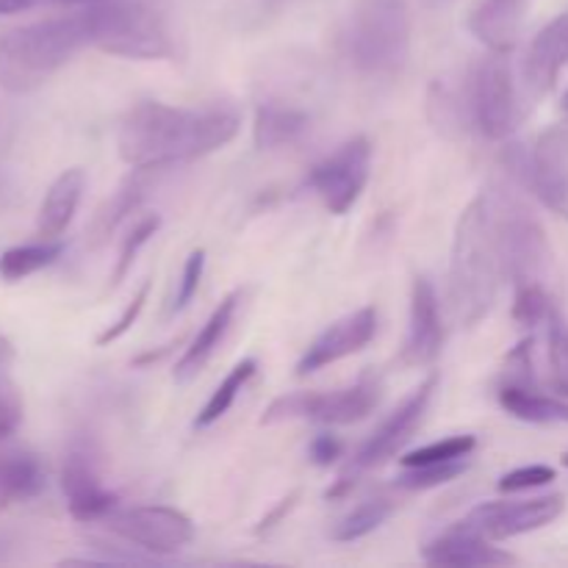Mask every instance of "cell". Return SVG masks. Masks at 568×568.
I'll return each mask as SVG.
<instances>
[{
	"label": "cell",
	"mask_w": 568,
	"mask_h": 568,
	"mask_svg": "<svg viewBox=\"0 0 568 568\" xmlns=\"http://www.w3.org/2000/svg\"><path fill=\"white\" fill-rule=\"evenodd\" d=\"M242 128L233 105H170L144 100L120 122L116 150L133 170H170L227 148Z\"/></svg>",
	"instance_id": "cell-1"
},
{
	"label": "cell",
	"mask_w": 568,
	"mask_h": 568,
	"mask_svg": "<svg viewBox=\"0 0 568 568\" xmlns=\"http://www.w3.org/2000/svg\"><path fill=\"white\" fill-rule=\"evenodd\" d=\"M503 275L494 203L488 194H477L460 211L449 253V303L460 325L475 327L491 314Z\"/></svg>",
	"instance_id": "cell-2"
},
{
	"label": "cell",
	"mask_w": 568,
	"mask_h": 568,
	"mask_svg": "<svg viewBox=\"0 0 568 568\" xmlns=\"http://www.w3.org/2000/svg\"><path fill=\"white\" fill-rule=\"evenodd\" d=\"M89 44L87 9L11 28L0 37V89L9 94L37 92Z\"/></svg>",
	"instance_id": "cell-3"
},
{
	"label": "cell",
	"mask_w": 568,
	"mask_h": 568,
	"mask_svg": "<svg viewBox=\"0 0 568 568\" xmlns=\"http://www.w3.org/2000/svg\"><path fill=\"white\" fill-rule=\"evenodd\" d=\"M408 0H355L347 31V53L358 75L369 81H394L410 61Z\"/></svg>",
	"instance_id": "cell-4"
},
{
	"label": "cell",
	"mask_w": 568,
	"mask_h": 568,
	"mask_svg": "<svg viewBox=\"0 0 568 568\" xmlns=\"http://www.w3.org/2000/svg\"><path fill=\"white\" fill-rule=\"evenodd\" d=\"M89 17L92 48L136 61H161L175 55L166 14L150 0H105L83 6Z\"/></svg>",
	"instance_id": "cell-5"
},
{
	"label": "cell",
	"mask_w": 568,
	"mask_h": 568,
	"mask_svg": "<svg viewBox=\"0 0 568 568\" xmlns=\"http://www.w3.org/2000/svg\"><path fill=\"white\" fill-rule=\"evenodd\" d=\"M466 109H469V122L488 142H505L516 131L519 94H516L508 53L488 50L483 59H477L466 81Z\"/></svg>",
	"instance_id": "cell-6"
},
{
	"label": "cell",
	"mask_w": 568,
	"mask_h": 568,
	"mask_svg": "<svg viewBox=\"0 0 568 568\" xmlns=\"http://www.w3.org/2000/svg\"><path fill=\"white\" fill-rule=\"evenodd\" d=\"M383 399V381L361 375L353 386L336 392H292L272 399L261 425H281L288 419H308L320 425H355L366 419Z\"/></svg>",
	"instance_id": "cell-7"
},
{
	"label": "cell",
	"mask_w": 568,
	"mask_h": 568,
	"mask_svg": "<svg viewBox=\"0 0 568 568\" xmlns=\"http://www.w3.org/2000/svg\"><path fill=\"white\" fill-rule=\"evenodd\" d=\"M491 203L505 275L514 281V286L544 283L552 250L538 216L519 197H499Z\"/></svg>",
	"instance_id": "cell-8"
},
{
	"label": "cell",
	"mask_w": 568,
	"mask_h": 568,
	"mask_svg": "<svg viewBox=\"0 0 568 568\" xmlns=\"http://www.w3.org/2000/svg\"><path fill=\"white\" fill-rule=\"evenodd\" d=\"M369 178L372 142L366 136H353L338 144L331 155L316 161L305 183L333 216H344L355 209Z\"/></svg>",
	"instance_id": "cell-9"
},
{
	"label": "cell",
	"mask_w": 568,
	"mask_h": 568,
	"mask_svg": "<svg viewBox=\"0 0 568 568\" xmlns=\"http://www.w3.org/2000/svg\"><path fill=\"white\" fill-rule=\"evenodd\" d=\"M105 530L122 541L153 555L181 552L194 541V525L186 514L164 505H139V508L111 510L103 519Z\"/></svg>",
	"instance_id": "cell-10"
},
{
	"label": "cell",
	"mask_w": 568,
	"mask_h": 568,
	"mask_svg": "<svg viewBox=\"0 0 568 568\" xmlns=\"http://www.w3.org/2000/svg\"><path fill=\"white\" fill-rule=\"evenodd\" d=\"M566 510L564 494H544L532 499H499V503L477 505L464 521H458L466 530L499 544L508 538L527 536L558 521Z\"/></svg>",
	"instance_id": "cell-11"
},
{
	"label": "cell",
	"mask_w": 568,
	"mask_h": 568,
	"mask_svg": "<svg viewBox=\"0 0 568 568\" xmlns=\"http://www.w3.org/2000/svg\"><path fill=\"white\" fill-rule=\"evenodd\" d=\"M438 386V375H430L427 381H422L381 425L372 430V436L366 438L364 447L358 449L353 460V469L349 471H366V469H377L386 460H392L405 444L410 442V436L416 433V427L422 425L427 414V405H430L433 394H436Z\"/></svg>",
	"instance_id": "cell-12"
},
{
	"label": "cell",
	"mask_w": 568,
	"mask_h": 568,
	"mask_svg": "<svg viewBox=\"0 0 568 568\" xmlns=\"http://www.w3.org/2000/svg\"><path fill=\"white\" fill-rule=\"evenodd\" d=\"M521 175L544 205L564 214L568 209V120L547 128L521 161Z\"/></svg>",
	"instance_id": "cell-13"
},
{
	"label": "cell",
	"mask_w": 568,
	"mask_h": 568,
	"mask_svg": "<svg viewBox=\"0 0 568 568\" xmlns=\"http://www.w3.org/2000/svg\"><path fill=\"white\" fill-rule=\"evenodd\" d=\"M61 491H64L67 510L81 525L103 521L111 510H116V494L100 483L94 455L87 444H72L61 466Z\"/></svg>",
	"instance_id": "cell-14"
},
{
	"label": "cell",
	"mask_w": 568,
	"mask_h": 568,
	"mask_svg": "<svg viewBox=\"0 0 568 568\" xmlns=\"http://www.w3.org/2000/svg\"><path fill=\"white\" fill-rule=\"evenodd\" d=\"M375 333L377 308H372V305L342 316V320L333 322L327 331H322L320 336L311 342V347L305 349L303 358L297 361V377H308L314 375V372L327 369L331 364L349 358V355L361 353V349L375 338Z\"/></svg>",
	"instance_id": "cell-15"
},
{
	"label": "cell",
	"mask_w": 568,
	"mask_h": 568,
	"mask_svg": "<svg viewBox=\"0 0 568 568\" xmlns=\"http://www.w3.org/2000/svg\"><path fill=\"white\" fill-rule=\"evenodd\" d=\"M444 320L442 303H438L436 286L430 277L416 275L410 283V320H408V338L403 347L405 366H430L444 349Z\"/></svg>",
	"instance_id": "cell-16"
},
{
	"label": "cell",
	"mask_w": 568,
	"mask_h": 568,
	"mask_svg": "<svg viewBox=\"0 0 568 568\" xmlns=\"http://www.w3.org/2000/svg\"><path fill=\"white\" fill-rule=\"evenodd\" d=\"M568 67V11L555 17L532 37L527 48L521 78L532 98H544L558 87V78Z\"/></svg>",
	"instance_id": "cell-17"
},
{
	"label": "cell",
	"mask_w": 568,
	"mask_h": 568,
	"mask_svg": "<svg viewBox=\"0 0 568 568\" xmlns=\"http://www.w3.org/2000/svg\"><path fill=\"white\" fill-rule=\"evenodd\" d=\"M422 558L433 566H453V568H491L516 564V555L494 547V541L455 525L453 530L438 536L436 541L422 549Z\"/></svg>",
	"instance_id": "cell-18"
},
{
	"label": "cell",
	"mask_w": 568,
	"mask_h": 568,
	"mask_svg": "<svg viewBox=\"0 0 568 568\" xmlns=\"http://www.w3.org/2000/svg\"><path fill=\"white\" fill-rule=\"evenodd\" d=\"M530 0H480L469 14V31L488 50L510 53L519 42Z\"/></svg>",
	"instance_id": "cell-19"
},
{
	"label": "cell",
	"mask_w": 568,
	"mask_h": 568,
	"mask_svg": "<svg viewBox=\"0 0 568 568\" xmlns=\"http://www.w3.org/2000/svg\"><path fill=\"white\" fill-rule=\"evenodd\" d=\"M239 305H242V292H231L205 320V325L200 327L197 336L192 338L183 355L178 358L175 364V381L178 383H189L192 377H197V372L214 358V353L220 349V344L225 342L227 331H231L233 320L239 314Z\"/></svg>",
	"instance_id": "cell-20"
},
{
	"label": "cell",
	"mask_w": 568,
	"mask_h": 568,
	"mask_svg": "<svg viewBox=\"0 0 568 568\" xmlns=\"http://www.w3.org/2000/svg\"><path fill=\"white\" fill-rule=\"evenodd\" d=\"M83 189H87V172L81 166H72L64 170L50 189L44 192L42 205H39L37 214V236L39 239H55L64 236V231L70 227L72 216H75L78 205H81Z\"/></svg>",
	"instance_id": "cell-21"
},
{
	"label": "cell",
	"mask_w": 568,
	"mask_h": 568,
	"mask_svg": "<svg viewBox=\"0 0 568 568\" xmlns=\"http://www.w3.org/2000/svg\"><path fill=\"white\" fill-rule=\"evenodd\" d=\"M153 172L155 170H133V175H128L125 181L120 183V189H116V192L100 205L98 214H94L92 222H89V231H87L89 247L92 250L103 247V244L114 236L116 227H120L122 222H125L128 216L142 205V200L148 197L150 192V175H153Z\"/></svg>",
	"instance_id": "cell-22"
},
{
	"label": "cell",
	"mask_w": 568,
	"mask_h": 568,
	"mask_svg": "<svg viewBox=\"0 0 568 568\" xmlns=\"http://www.w3.org/2000/svg\"><path fill=\"white\" fill-rule=\"evenodd\" d=\"M308 111H303L300 105L270 100V103H261L255 109L253 142L258 150H281L288 144H297L308 133Z\"/></svg>",
	"instance_id": "cell-23"
},
{
	"label": "cell",
	"mask_w": 568,
	"mask_h": 568,
	"mask_svg": "<svg viewBox=\"0 0 568 568\" xmlns=\"http://www.w3.org/2000/svg\"><path fill=\"white\" fill-rule=\"evenodd\" d=\"M499 405L514 419L530 422V425H558L568 422V403L555 394L541 392L536 383H503L499 386Z\"/></svg>",
	"instance_id": "cell-24"
},
{
	"label": "cell",
	"mask_w": 568,
	"mask_h": 568,
	"mask_svg": "<svg viewBox=\"0 0 568 568\" xmlns=\"http://www.w3.org/2000/svg\"><path fill=\"white\" fill-rule=\"evenodd\" d=\"M44 466L31 453H0V514L44 491Z\"/></svg>",
	"instance_id": "cell-25"
},
{
	"label": "cell",
	"mask_w": 568,
	"mask_h": 568,
	"mask_svg": "<svg viewBox=\"0 0 568 568\" xmlns=\"http://www.w3.org/2000/svg\"><path fill=\"white\" fill-rule=\"evenodd\" d=\"M61 255L59 239L50 242V239H39L33 244H17L9 247L0 255V277L6 283H20L26 277L37 275V272L48 270L50 264H55V258Z\"/></svg>",
	"instance_id": "cell-26"
},
{
	"label": "cell",
	"mask_w": 568,
	"mask_h": 568,
	"mask_svg": "<svg viewBox=\"0 0 568 568\" xmlns=\"http://www.w3.org/2000/svg\"><path fill=\"white\" fill-rule=\"evenodd\" d=\"M255 372H258V361L255 358H244L239 361L236 366H233L231 372H227L225 377H222L220 386L211 392L209 403L203 405V410H200L197 422L194 425L197 427H211L214 422H220L222 416L227 414V410L233 408V403L239 399V394H242V388L247 386L250 381L255 377Z\"/></svg>",
	"instance_id": "cell-27"
},
{
	"label": "cell",
	"mask_w": 568,
	"mask_h": 568,
	"mask_svg": "<svg viewBox=\"0 0 568 568\" xmlns=\"http://www.w3.org/2000/svg\"><path fill=\"white\" fill-rule=\"evenodd\" d=\"M394 503L388 497H375V499H366L361 503L358 508L349 510L336 527H333V541H342V544H353L361 541V538L372 536L377 527H383V521L392 516Z\"/></svg>",
	"instance_id": "cell-28"
},
{
	"label": "cell",
	"mask_w": 568,
	"mask_h": 568,
	"mask_svg": "<svg viewBox=\"0 0 568 568\" xmlns=\"http://www.w3.org/2000/svg\"><path fill=\"white\" fill-rule=\"evenodd\" d=\"M477 447L475 436H449L442 442L425 444V447L414 449V453L405 455L399 464L405 466H442V464H455V460H466Z\"/></svg>",
	"instance_id": "cell-29"
},
{
	"label": "cell",
	"mask_w": 568,
	"mask_h": 568,
	"mask_svg": "<svg viewBox=\"0 0 568 568\" xmlns=\"http://www.w3.org/2000/svg\"><path fill=\"white\" fill-rule=\"evenodd\" d=\"M161 227V216L159 214H148L144 220H139L136 225L131 227V233L125 236V242H122L120 247V255H116V264L114 270H111V277H109V286H105V292H114L116 286H120L122 281H125L128 275H131V266L133 261H136L139 250L144 247V244L150 242V239L159 233Z\"/></svg>",
	"instance_id": "cell-30"
},
{
	"label": "cell",
	"mask_w": 568,
	"mask_h": 568,
	"mask_svg": "<svg viewBox=\"0 0 568 568\" xmlns=\"http://www.w3.org/2000/svg\"><path fill=\"white\" fill-rule=\"evenodd\" d=\"M552 297L544 288V283H521L514 286V322L521 327H536L541 322H549L552 314Z\"/></svg>",
	"instance_id": "cell-31"
},
{
	"label": "cell",
	"mask_w": 568,
	"mask_h": 568,
	"mask_svg": "<svg viewBox=\"0 0 568 568\" xmlns=\"http://www.w3.org/2000/svg\"><path fill=\"white\" fill-rule=\"evenodd\" d=\"M549 366L555 394L568 397V322L558 308L549 314Z\"/></svg>",
	"instance_id": "cell-32"
},
{
	"label": "cell",
	"mask_w": 568,
	"mask_h": 568,
	"mask_svg": "<svg viewBox=\"0 0 568 568\" xmlns=\"http://www.w3.org/2000/svg\"><path fill=\"white\" fill-rule=\"evenodd\" d=\"M466 460H455V464L442 466H405L403 475L397 477V486L405 491H427V488H438L444 483H453L466 471Z\"/></svg>",
	"instance_id": "cell-33"
},
{
	"label": "cell",
	"mask_w": 568,
	"mask_h": 568,
	"mask_svg": "<svg viewBox=\"0 0 568 568\" xmlns=\"http://www.w3.org/2000/svg\"><path fill=\"white\" fill-rule=\"evenodd\" d=\"M555 469L547 464H530V466H519V469L508 471L499 480V491L503 494H525V491H536V488L549 486L555 480Z\"/></svg>",
	"instance_id": "cell-34"
},
{
	"label": "cell",
	"mask_w": 568,
	"mask_h": 568,
	"mask_svg": "<svg viewBox=\"0 0 568 568\" xmlns=\"http://www.w3.org/2000/svg\"><path fill=\"white\" fill-rule=\"evenodd\" d=\"M150 288H153V281H144L142 286H139L136 297H133L131 303H128L125 308H122V314L116 316V320L111 322V325L105 327V331L100 333L98 338H94V344H98V347H105V344L120 342V338L125 336V333L131 331L133 325H136L139 314H142V311H144V303H148V297H150Z\"/></svg>",
	"instance_id": "cell-35"
},
{
	"label": "cell",
	"mask_w": 568,
	"mask_h": 568,
	"mask_svg": "<svg viewBox=\"0 0 568 568\" xmlns=\"http://www.w3.org/2000/svg\"><path fill=\"white\" fill-rule=\"evenodd\" d=\"M203 272H205V250L200 247V250H194V253H189L186 264H183V275H181V283H178L175 303H172V314L183 311L194 297H197Z\"/></svg>",
	"instance_id": "cell-36"
},
{
	"label": "cell",
	"mask_w": 568,
	"mask_h": 568,
	"mask_svg": "<svg viewBox=\"0 0 568 568\" xmlns=\"http://www.w3.org/2000/svg\"><path fill=\"white\" fill-rule=\"evenodd\" d=\"M22 425V397L11 383L0 377V444L9 442Z\"/></svg>",
	"instance_id": "cell-37"
},
{
	"label": "cell",
	"mask_w": 568,
	"mask_h": 568,
	"mask_svg": "<svg viewBox=\"0 0 568 568\" xmlns=\"http://www.w3.org/2000/svg\"><path fill=\"white\" fill-rule=\"evenodd\" d=\"M308 453H311V460H314L316 466H331L342 458L344 444L338 442L336 436H331V433H325V436L314 438V444H311Z\"/></svg>",
	"instance_id": "cell-38"
},
{
	"label": "cell",
	"mask_w": 568,
	"mask_h": 568,
	"mask_svg": "<svg viewBox=\"0 0 568 568\" xmlns=\"http://www.w3.org/2000/svg\"><path fill=\"white\" fill-rule=\"evenodd\" d=\"M33 6H39V0H0V14H20Z\"/></svg>",
	"instance_id": "cell-39"
},
{
	"label": "cell",
	"mask_w": 568,
	"mask_h": 568,
	"mask_svg": "<svg viewBox=\"0 0 568 568\" xmlns=\"http://www.w3.org/2000/svg\"><path fill=\"white\" fill-rule=\"evenodd\" d=\"M11 361H14V344L6 336H0V375H3L6 366H11Z\"/></svg>",
	"instance_id": "cell-40"
},
{
	"label": "cell",
	"mask_w": 568,
	"mask_h": 568,
	"mask_svg": "<svg viewBox=\"0 0 568 568\" xmlns=\"http://www.w3.org/2000/svg\"><path fill=\"white\" fill-rule=\"evenodd\" d=\"M61 6H92V3H105V0H53Z\"/></svg>",
	"instance_id": "cell-41"
},
{
	"label": "cell",
	"mask_w": 568,
	"mask_h": 568,
	"mask_svg": "<svg viewBox=\"0 0 568 568\" xmlns=\"http://www.w3.org/2000/svg\"><path fill=\"white\" fill-rule=\"evenodd\" d=\"M427 3H430V6H447L449 0H427Z\"/></svg>",
	"instance_id": "cell-42"
},
{
	"label": "cell",
	"mask_w": 568,
	"mask_h": 568,
	"mask_svg": "<svg viewBox=\"0 0 568 568\" xmlns=\"http://www.w3.org/2000/svg\"><path fill=\"white\" fill-rule=\"evenodd\" d=\"M560 105H564V111H568V89L564 92V100H560Z\"/></svg>",
	"instance_id": "cell-43"
},
{
	"label": "cell",
	"mask_w": 568,
	"mask_h": 568,
	"mask_svg": "<svg viewBox=\"0 0 568 568\" xmlns=\"http://www.w3.org/2000/svg\"><path fill=\"white\" fill-rule=\"evenodd\" d=\"M564 466H566V469H568V453L564 455Z\"/></svg>",
	"instance_id": "cell-44"
},
{
	"label": "cell",
	"mask_w": 568,
	"mask_h": 568,
	"mask_svg": "<svg viewBox=\"0 0 568 568\" xmlns=\"http://www.w3.org/2000/svg\"><path fill=\"white\" fill-rule=\"evenodd\" d=\"M0 194H3V186H0Z\"/></svg>",
	"instance_id": "cell-45"
}]
</instances>
